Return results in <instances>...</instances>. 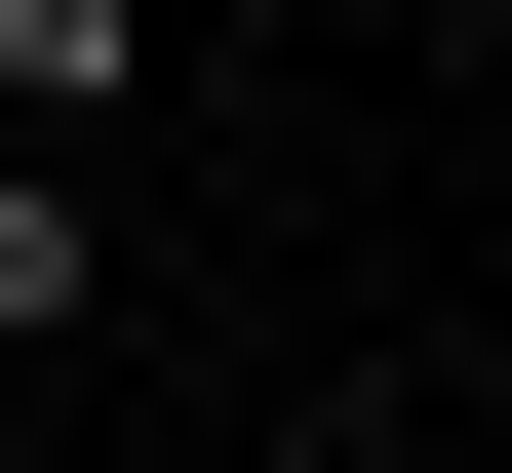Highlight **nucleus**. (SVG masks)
Returning a JSON list of instances; mask_svg holds the SVG:
<instances>
[{"mask_svg":"<svg viewBox=\"0 0 512 473\" xmlns=\"http://www.w3.org/2000/svg\"><path fill=\"white\" fill-rule=\"evenodd\" d=\"M0 119H40V158H119V119H158V0H0Z\"/></svg>","mask_w":512,"mask_h":473,"instance_id":"f257e3e1","label":"nucleus"},{"mask_svg":"<svg viewBox=\"0 0 512 473\" xmlns=\"http://www.w3.org/2000/svg\"><path fill=\"white\" fill-rule=\"evenodd\" d=\"M79 276H119V198H79V158L0 119V355H79Z\"/></svg>","mask_w":512,"mask_h":473,"instance_id":"f03ea898","label":"nucleus"}]
</instances>
